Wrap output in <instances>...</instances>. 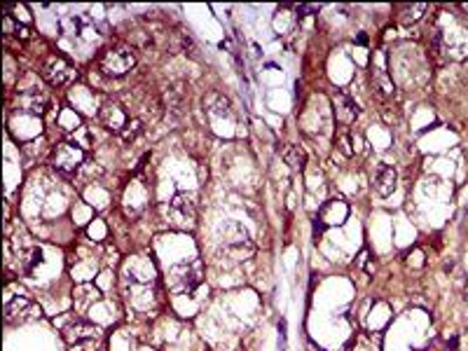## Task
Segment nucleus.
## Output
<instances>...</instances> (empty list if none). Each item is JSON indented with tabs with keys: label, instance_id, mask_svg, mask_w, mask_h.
<instances>
[{
	"label": "nucleus",
	"instance_id": "f257e3e1",
	"mask_svg": "<svg viewBox=\"0 0 468 351\" xmlns=\"http://www.w3.org/2000/svg\"><path fill=\"white\" fill-rule=\"evenodd\" d=\"M125 297L136 311H150L157 304V272L143 255L132 258L122 272Z\"/></svg>",
	"mask_w": 468,
	"mask_h": 351
},
{
	"label": "nucleus",
	"instance_id": "f03ea898",
	"mask_svg": "<svg viewBox=\"0 0 468 351\" xmlns=\"http://www.w3.org/2000/svg\"><path fill=\"white\" fill-rule=\"evenodd\" d=\"M5 258L7 267L14 265V270L21 274H30L35 270V265H40L42 251L30 241L26 232H17V239H5Z\"/></svg>",
	"mask_w": 468,
	"mask_h": 351
},
{
	"label": "nucleus",
	"instance_id": "7ed1b4c3",
	"mask_svg": "<svg viewBox=\"0 0 468 351\" xmlns=\"http://www.w3.org/2000/svg\"><path fill=\"white\" fill-rule=\"evenodd\" d=\"M204 281V265L199 258H190L181 265H173L166 274V286L173 295H188Z\"/></svg>",
	"mask_w": 468,
	"mask_h": 351
},
{
	"label": "nucleus",
	"instance_id": "20e7f679",
	"mask_svg": "<svg viewBox=\"0 0 468 351\" xmlns=\"http://www.w3.org/2000/svg\"><path fill=\"white\" fill-rule=\"evenodd\" d=\"M164 220L169 227L178 232H193L197 225V204L195 197L188 192L176 195L171 202L164 206Z\"/></svg>",
	"mask_w": 468,
	"mask_h": 351
},
{
	"label": "nucleus",
	"instance_id": "39448f33",
	"mask_svg": "<svg viewBox=\"0 0 468 351\" xmlns=\"http://www.w3.org/2000/svg\"><path fill=\"white\" fill-rule=\"evenodd\" d=\"M134 66H136V54L134 47H129V45H113V47L103 50L101 59H98V71L105 78H125Z\"/></svg>",
	"mask_w": 468,
	"mask_h": 351
},
{
	"label": "nucleus",
	"instance_id": "423d86ee",
	"mask_svg": "<svg viewBox=\"0 0 468 351\" xmlns=\"http://www.w3.org/2000/svg\"><path fill=\"white\" fill-rule=\"evenodd\" d=\"M82 164H84V150L78 143L61 141L52 148V166H55V171H59L64 178H73V176L80 171Z\"/></svg>",
	"mask_w": 468,
	"mask_h": 351
},
{
	"label": "nucleus",
	"instance_id": "0eeeda50",
	"mask_svg": "<svg viewBox=\"0 0 468 351\" xmlns=\"http://www.w3.org/2000/svg\"><path fill=\"white\" fill-rule=\"evenodd\" d=\"M222 251H225L232 263H244L256 253V246H253L249 232L241 225L232 223L225 230V236H222Z\"/></svg>",
	"mask_w": 468,
	"mask_h": 351
},
{
	"label": "nucleus",
	"instance_id": "6e6552de",
	"mask_svg": "<svg viewBox=\"0 0 468 351\" xmlns=\"http://www.w3.org/2000/svg\"><path fill=\"white\" fill-rule=\"evenodd\" d=\"M40 75H42V80L47 82V85L64 87V85H71V82L78 78V71H75V66L66 57L50 54L47 59L42 61Z\"/></svg>",
	"mask_w": 468,
	"mask_h": 351
},
{
	"label": "nucleus",
	"instance_id": "1a4fd4ad",
	"mask_svg": "<svg viewBox=\"0 0 468 351\" xmlns=\"http://www.w3.org/2000/svg\"><path fill=\"white\" fill-rule=\"evenodd\" d=\"M64 340L68 347H78V349H84L89 345H94V342L101 340V328L89 323V321H73L64 328Z\"/></svg>",
	"mask_w": 468,
	"mask_h": 351
},
{
	"label": "nucleus",
	"instance_id": "9d476101",
	"mask_svg": "<svg viewBox=\"0 0 468 351\" xmlns=\"http://www.w3.org/2000/svg\"><path fill=\"white\" fill-rule=\"evenodd\" d=\"M98 120H101V125L108 129V132L120 136L122 132H125L127 122L132 117H129V113L125 110V105L118 103V101H110L108 98V101H103L101 108H98Z\"/></svg>",
	"mask_w": 468,
	"mask_h": 351
},
{
	"label": "nucleus",
	"instance_id": "9b49d317",
	"mask_svg": "<svg viewBox=\"0 0 468 351\" xmlns=\"http://www.w3.org/2000/svg\"><path fill=\"white\" fill-rule=\"evenodd\" d=\"M316 218L324 223L326 227H335V225H344V220L349 218V204L335 197V200L326 202L321 206V211L316 213Z\"/></svg>",
	"mask_w": 468,
	"mask_h": 351
},
{
	"label": "nucleus",
	"instance_id": "f8f14e48",
	"mask_svg": "<svg viewBox=\"0 0 468 351\" xmlns=\"http://www.w3.org/2000/svg\"><path fill=\"white\" fill-rule=\"evenodd\" d=\"M333 108H335V120L340 122L342 127L354 125L356 117L360 115L356 101L351 96L344 94V91H337V94L333 96Z\"/></svg>",
	"mask_w": 468,
	"mask_h": 351
},
{
	"label": "nucleus",
	"instance_id": "ddd939ff",
	"mask_svg": "<svg viewBox=\"0 0 468 351\" xmlns=\"http://www.w3.org/2000/svg\"><path fill=\"white\" fill-rule=\"evenodd\" d=\"M372 188L379 197H391L398 188V173L394 166L389 164H379L377 171L372 176Z\"/></svg>",
	"mask_w": 468,
	"mask_h": 351
},
{
	"label": "nucleus",
	"instance_id": "4468645a",
	"mask_svg": "<svg viewBox=\"0 0 468 351\" xmlns=\"http://www.w3.org/2000/svg\"><path fill=\"white\" fill-rule=\"evenodd\" d=\"M204 110L209 113L211 117H229L232 115V103H229L220 91H211V94L204 96Z\"/></svg>",
	"mask_w": 468,
	"mask_h": 351
},
{
	"label": "nucleus",
	"instance_id": "2eb2a0df",
	"mask_svg": "<svg viewBox=\"0 0 468 351\" xmlns=\"http://www.w3.org/2000/svg\"><path fill=\"white\" fill-rule=\"evenodd\" d=\"M382 349V335L379 333H358L356 340L351 342L349 351H379Z\"/></svg>",
	"mask_w": 468,
	"mask_h": 351
},
{
	"label": "nucleus",
	"instance_id": "dca6fc26",
	"mask_svg": "<svg viewBox=\"0 0 468 351\" xmlns=\"http://www.w3.org/2000/svg\"><path fill=\"white\" fill-rule=\"evenodd\" d=\"M281 157L293 171H302L304 164H307V152L300 146H290V143L281 148Z\"/></svg>",
	"mask_w": 468,
	"mask_h": 351
},
{
	"label": "nucleus",
	"instance_id": "f3484780",
	"mask_svg": "<svg viewBox=\"0 0 468 351\" xmlns=\"http://www.w3.org/2000/svg\"><path fill=\"white\" fill-rule=\"evenodd\" d=\"M183 105H186V96H183V89L169 87V89L164 91V110L171 113V115H181Z\"/></svg>",
	"mask_w": 468,
	"mask_h": 351
},
{
	"label": "nucleus",
	"instance_id": "a211bd4d",
	"mask_svg": "<svg viewBox=\"0 0 468 351\" xmlns=\"http://www.w3.org/2000/svg\"><path fill=\"white\" fill-rule=\"evenodd\" d=\"M26 307H30V300H28L26 293H17L14 297H7L5 300V318L7 321H12V318L17 314H21Z\"/></svg>",
	"mask_w": 468,
	"mask_h": 351
},
{
	"label": "nucleus",
	"instance_id": "6ab92c4d",
	"mask_svg": "<svg viewBox=\"0 0 468 351\" xmlns=\"http://www.w3.org/2000/svg\"><path fill=\"white\" fill-rule=\"evenodd\" d=\"M403 14H398V21L401 24H414V21H419L421 19V14L426 12V5H403V7H398Z\"/></svg>",
	"mask_w": 468,
	"mask_h": 351
},
{
	"label": "nucleus",
	"instance_id": "aec40b11",
	"mask_svg": "<svg viewBox=\"0 0 468 351\" xmlns=\"http://www.w3.org/2000/svg\"><path fill=\"white\" fill-rule=\"evenodd\" d=\"M141 132H143V122H141V120H138V117H132V120H129V122H127V127H125V132H122V134H120V139H122V141H127V143H129V141H134V139H136V136H138V134H141Z\"/></svg>",
	"mask_w": 468,
	"mask_h": 351
},
{
	"label": "nucleus",
	"instance_id": "412c9836",
	"mask_svg": "<svg viewBox=\"0 0 468 351\" xmlns=\"http://www.w3.org/2000/svg\"><path fill=\"white\" fill-rule=\"evenodd\" d=\"M335 146L340 148L344 155L347 157H351L354 155V148H351V136L347 134V132H340V134H335Z\"/></svg>",
	"mask_w": 468,
	"mask_h": 351
},
{
	"label": "nucleus",
	"instance_id": "4be33fe9",
	"mask_svg": "<svg viewBox=\"0 0 468 351\" xmlns=\"http://www.w3.org/2000/svg\"><path fill=\"white\" fill-rule=\"evenodd\" d=\"M89 234H91V236H94V225H91V227H89ZM96 234H98V239H101V236L105 234V227H103L101 223H98V220H96Z\"/></svg>",
	"mask_w": 468,
	"mask_h": 351
},
{
	"label": "nucleus",
	"instance_id": "5701e85b",
	"mask_svg": "<svg viewBox=\"0 0 468 351\" xmlns=\"http://www.w3.org/2000/svg\"><path fill=\"white\" fill-rule=\"evenodd\" d=\"M307 351H324V349L316 347V345H314V342H309V345H307Z\"/></svg>",
	"mask_w": 468,
	"mask_h": 351
},
{
	"label": "nucleus",
	"instance_id": "b1692460",
	"mask_svg": "<svg viewBox=\"0 0 468 351\" xmlns=\"http://www.w3.org/2000/svg\"><path fill=\"white\" fill-rule=\"evenodd\" d=\"M358 42H360V45H365V42H367V38H365V33H360V35H358Z\"/></svg>",
	"mask_w": 468,
	"mask_h": 351
}]
</instances>
